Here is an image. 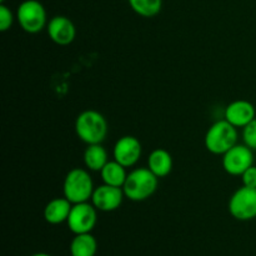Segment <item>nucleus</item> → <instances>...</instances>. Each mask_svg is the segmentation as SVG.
Segmentation results:
<instances>
[{
    "label": "nucleus",
    "instance_id": "f257e3e1",
    "mask_svg": "<svg viewBox=\"0 0 256 256\" xmlns=\"http://www.w3.org/2000/svg\"><path fill=\"white\" fill-rule=\"evenodd\" d=\"M159 185V178L150 172L149 168H138L128 174L122 190L125 198L132 202H144L155 194Z\"/></svg>",
    "mask_w": 256,
    "mask_h": 256
},
{
    "label": "nucleus",
    "instance_id": "f03ea898",
    "mask_svg": "<svg viewBox=\"0 0 256 256\" xmlns=\"http://www.w3.org/2000/svg\"><path fill=\"white\" fill-rule=\"evenodd\" d=\"M75 132L86 145L102 144L108 135V122L102 112L85 110L75 120Z\"/></svg>",
    "mask_w": 256,
    "mask_h": 256
},
{
    "label": "nucleus",
    "instance_id": "7ed1b4c3",
    "mask_svg": "<svg viewBox=\"0 0 256 256\" xmlns=\"http://www.w3.org/2000/svg\"><path fill=\"white\" fill-rule=\"evenodd\" d=\"M94 189V182L88 170L74 168L65 175L62 192L72 204H79L92 200Z\"/></svg>",
    "mask_w": 256,
    "mask_h": 256
},
{
    "label": "nucleus",
    "instance_id": "20e7f679",
    "mask_svg": "<svg viewBox=\"0 0 256 256\" xmlns=\"http://www.w3.org/2000/svg\"><path fill=\"white\" fill-rule=\"evenodd\" d=\"M238 128L222 119L214 122L205 134V148L214 155H224L238 144Z\"/></svg>",
    "mask_w": 256,
    "mask_h": 256
},
{
    "label": "nucleus",
    "instance_id": "39448f33",
    "mask_svg": "<svg viewBox=\"0 0 256 256\" xmlns=\"http://www.w3.org/2000/svg\"><path fill=\"white\" fill-rule=\"evenodd\" d=\"M20 28L29 34H38L46 28V10L39 0H24L16 9Z\"/></svg>",
    "mask_w": 256,
    "mask_h": 256
},
{
    "label": "nucleus",
    "instance_id": "423d86ee",
    "mask_svg": "<svg viewBox=\"0 0 256 256\" xmlns=\"http://www.w3.org/2000/svg\"><path fill=\"white\" fill-rule=\"evenodd\" d=\"M229 212L234 219L249 222L256 218V189L242 185L230 196Z\"/></svg>",
    "mask_w": 256,
    "mask_h": 256
},
{
    "label": "nucleus",
    "instance_id": "0eeeda50",
    "mask_svg": "<svg viewBox=\"0 0 256 256\" xmlns=\"http://www.w3.org/2000/svg\"><path fill=\"white\" fill-rule=\"evenodd\" d=\"M98 222V210L92 202L72 204L68 218V228L74 235L92 232Z\"/></svg>",
    "mask_w": 256,
    "mask_h": 256
},
{
    "label": "nucleus",
    "instance_id": "6e6552de",
    "mask_svg": "<svg viewBox=\"0 0 256 256\" xmlns=\"http://www.w3.org/2000/svg\"><path fill=\"white\" fill-rule=\"evenodd\" d=\"M222 168L232 176H242L245 170L254 165V150L245 144H236L222 155Z\"/></svg>",
    "mask_w": 256,
    "mask_h": 256
},
{
    "label": "nucleus",
    "instance_id": "1a4fd4ad",
    "mask_svg": "<svg viewBox=\"0 0 256 256\" xmlns=\"http://www.w3.org/2000/svg\"><path fill=\"white\" fill-rule=\"evenodd\" d=\"M125 194L122 188L102 184L95 188L90 202L96 208L98 212H110L122 206Z\"/></svg>",
    "mask_w": 256,
    "mask_h": 256
},
{
    "label": "nucleus",
    "instance_id": "9d476101",
    "mask_svg": "<svg viewBox=\"0 0 256 256\" xmlns=\"http://www.w3.org/2000/svg\"><path fill=\"white\" fill-rule=\"evenodd\" d=\"M142 152V148L139 139L132 135H125L115 142L112 156H114V160H116L122 166L132 168L139 162Z\"/></svg>",
    "mask_w": 256,
    "mask_h": 256
},
{
    "label": "nucleus",
    "instance_id": "9b49d317",
    "mask_svg": "<svg viewBox=\"0 0 256 256\" xmlns=\"http://www.w3.org/2000/svg\"><path fill=\"white\" fill-rule=\"evenodd\" d=\"M46 32L52 42L60 46L72 44L76 36V28L74 22L64 15H56L52 18L46 25Z\"/></svg>",
    "mask_w": 256,
    "mask_h": 256
},
{
    "label": "nucleus",
    "instance_id": "f8f14e48",
    "mask_svg": "<svg viewBox=\"0 0 256 256\" xmlns=\"http://www.w3.org/2000/svg\"><path fill=\"white\" fill-rule=\"evenodd\" d=\"M256 118V109L250 102L244 99L234 100L226 106L224 119L235 128H245Z\"/></svg>",
    "mask_w": 256,
    "mask_h": 256
},
{
    "label": "nucleus",
    "instance_id": "ddd939ff",
    "mask_svg": "<svg viewBox=\"0 0 256 256\" xmlns=\"http://www.w3.org/2000/svg\"><path fill=\"white\" fill-rule=\"evenodd\" d=\"M72 204L65 196L50 200L44 208V219L50 225H59L68 222Z\"/></svg>",
    "mask_w": 256,
    "mask_h": 256
},
{
    "label": "nucleus",
    "instance_id": "4468645a",
    "mask_svg": "<svg viewBox=\"0 0 256 256\" xmlns=\"http://www.w3.org/2000/svg\"><path fill=\"white\" fill-rule=\"evenodd\" d=\"M148 168L159 179L168 176L172 170V156L168 150L155 149L148 156Z\"/></svg>",
    "mask_w": 256,
    "mask_h": 256
},
{
    "label": "nucleus",
    "instance_id": "2eb2a0df",
    "mask_svg": "<svg viewBox=\"0 0 256 256\" xmlns=\"http://www.w3.org/2000/svg\"><path fill=\"white\" fill-rule=\"evenodd\" d=\"M100 175H102V179L104 184L116 188L124 186L128 178L126 168L119 164L116 160L108 162L105 164V166L102 169V172H100Z\"/></svg>",
    "mask_w": 256,
    "mask_h": 256
},
{
    "label": "nucleus",
    "instance_id": "dca6fc26",
    "mask_svg": "<svg viewBox=\"0 0 256 256\" xmlns=\"http://www.w3.org/2000/svg\"><path fill=\"white\" fill-rule=\"evenodd\" d=\"M98 250V242L92 232L78 234L70 242V255L72 256H95Z\"/></svg>",
    "mask_w": 256,
    "mask_h": 256
},
{
    "label": "nucleus",
    "instance_id": "f3484780",
    "mask_svg": "<svg viewBox=\"0 0 256 256\" xmlns=\"http://www.w3.org/2000/svg\"><path fill=\"white\" fill-rule=\"evenodd\" d=\"M84 164L90 172H102L109 160H108V152L102 144L88 145L84 152Z\"/></svg>",
    "mask_w": 256,
    "mask_h": 256
},
{
    "label": "nucleus",
    "instance_id": "a211bd4d",
    "mask_svg": "<svg viewBox=\"0 0 256 256\" xmlns=\"http://www.w3.org/2000/svg\"><path fill=\"white\" fill-rule=\"evenodd\" d=\"M130 8L142 18H152L162 10V0H128Z\"/></svg>",
    "mask_w": 256,
    "mask_h": 256
},
{
    "label": "nucleus",
    "instance_id": "6ab92c4d",
    "mask_svg": "<svg viewBox=\"0 0 256 256\" xmlns=\"http://www.w3.org/2000/svg\"><path fill=\"white\" fill-rule=\"evenodd\" d=\"M242 140L246 146L252 150H256V118L246 126L242 128Z\"/></svg>",
    "mask_w": 256,
    "mask_h": 256
},
{
    "label": "nucleus",
    "instance_id": "aec40b11",
    "mask_svg": "<svg viewBox=\"0 0 256 256\" xmlns=\"http://www.w3.org/2000/svg\"><path fill=\"white\" fill-rule=\"evenodd\" d=\"M14 14L12 9L5 4H0V32H8L14 22Z\"/></svg>",
    "mask_w": 256,
    "mask_h": 256
},
{
    "label": "nucleus",
    "instance_id": "412c9836",
    "mask_svg": "<svg viewBox=\"0 0 256 256\" xmlns=\"http://www.w3.org/2000/svg\"><path fill=\"white\" fill-rule=\"evenodd\" d=\"M242 182L244 186L254 188L256 189V166L252 165L249 169L245 170L242 175Z\"/></svg>",
    "mask_w": 256,
    "mask_h": 256
},
{
    "label": "nucleus",
    "instance_id": "4be33fe9",
    "mask_svg": "<svg viewBox=\"0 0 256 256\" xmlns=\"http://www.w3.org/2000/svg\"><path fill=\"white\" fill-rule=\"evenodd\" d=\"M32 256H52V255L46 254V252H35V254H32Z\"/></svg>",
    "mask_w": 256,
    "mask_h": 256
},
{
    "label": "nucleus",
    "instance_id": "5701e85b",
    "mask_svg": "<svg viewBox=\"0 0 256 256\" xmlns=\"http://www.w3.org/2000/svg\"><path fill=\"white\" fill-rule=\"evenodd\" d=\"M4 2L5 0H0V4H4Z\"/></svg>",
    "mask_w": 256,
    "mask_h": 256
}]
</instances>
